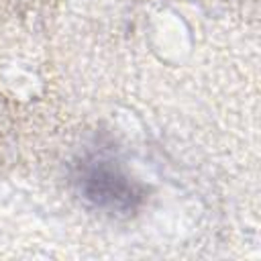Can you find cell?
Returning a JSON list of instances; mask_svg holds the SVG:
<instances>
[{
    "label": "cell",
    "instance_id": "6da1fadb",
    "mask_svg": "<svg viewBox=\"0 0 261 261\" xmlns=\"http://www.w3.org/2000/svg\"><path fill=\"white\" fill-rule=\"evenodd\" d=\"M77 184L82 194L100 208L124 212L135 208V204L141 200L139 188L124 173H120L112 161H84L80 167Z\"/></svg>",
    "mask_w": 261,
    "mask_h": 261
}]
</instances>
